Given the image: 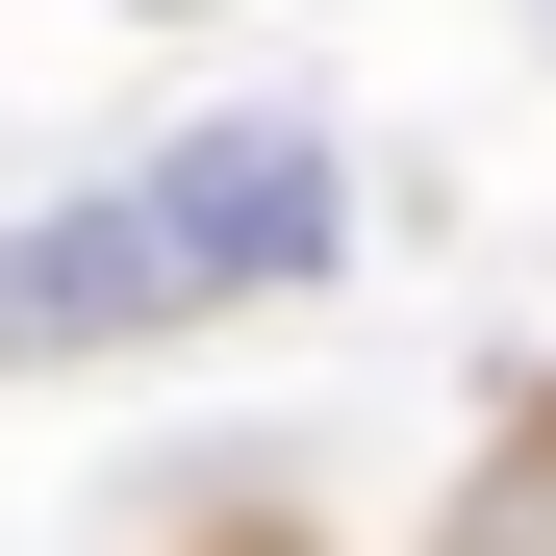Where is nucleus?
Here are the masks:
<instances>
[{
    "mask_svg": "<svg viewBox=\"0 0 556 556\" xmlns=\"http://www.w3.org/2000/svg\"><path fill=\"white\" fill-rule=\"evenodd\" d=\"M152 253L203 278V304H278V278H329V127L304 102H228L152 152Z\"/></svg>",
    "mask_w": 556,
    "mask_h": 556,
    "instance_id": "nucleus-1",
    "label": "nucleus"
},
{
    "mask_svg": "<svg viewBox=\"0 0 556 556\" xmlns=\"http://www.w3.org/2000/svg\"><path fill=\"white\" fill-rule=\"evenodd\" d=\"M203 278L152 253V203H51V228H0V354H127V329H177Z\"/></svg>",
    "mask_w": 556,
    "mask_h": 556,
    "instance_id": "nucleus-2",
    "label": "nucleus"
}]
</instances>
